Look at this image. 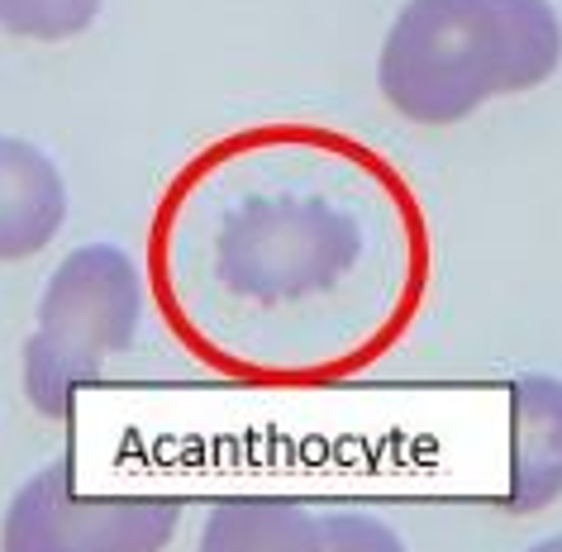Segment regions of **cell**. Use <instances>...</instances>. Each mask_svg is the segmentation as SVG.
<instances>
[{"mask_svg":"<svg viewBox=\"0 0 562 552\" xmlns=\"http://www.w3.org/2000/svg\"><path fill=\"white\" fill-rule=\"evenodd\" d=\"M429 229L386 158L311 124L244 129L181 167L153 215L148 295L224 376L329 381L415 319Z\"/></svg>","mask_w":562,"mask_h":552,"instance_id":"cell-1","label":"cell"},{"mask_svg":"<svg viewBox=\"0 0 562 552\" xmlns=\"http://www.w3.org/2000/svg\"><path fill=\"white\" fill-rule=\"evenodd\" d=\"M562 67L553 0H405L376 53V91L401 120L448 129Z\"/></svg>","mask_w":562,"mask_h":552,"instance_id":"cell-2","label":"cell"},{"mask_svg":"<svg viewBox=\"0 0 562 552\" xmlns=\"http://www.w3.org/2000/svg\"><path fill=\"white\" fill-rule=\"evenodd\" d=\"M148 277L130 248L91 238L53 267L34 305V334L24 338V401L53 424H72L87 381L130 352L144 324Z\"/></svg>","mask_w":562,"mask_h":552,"instance_id":"cell-3","label":"cell"},{"mask_svg":"<svg viewBox=\"0 0 562 552\" xmlns=\"http://www.w3.org/2000/svg\"><path fill=\"white\" fill-rule=\"evenodd\" d=\"M181 519V495H87L72 458H53L10 491L0 509V552H167Z\"/></svg>","mask_w":562,"mask_h":552,"instance_id":"cell-4","label":"cell"},{"mask_svg":"<svg viewBox=\"0 0 562 552\" xmlns=\"http://www.w3.org/2000/svg\"><path fill=\"white\" fill-rule=\"evenodd\" d=\"M510 486L505 515H543L562 495V376H510Z\"/></svg>","mask_w":562,"mask_h":552,"instance_id":"cell-5","label":"cell"},{"mask_svg":"<svg viewBox=\"0 0 562 552\" xmlns=\"http://www.w3.org/2000/svg\"><path fill=\"white\" fill-rule=\"evenodd\" d=\"M72 195L63 167L20 134H0V262H30L63 234Z\"/></svg>","mask_w":562,"mask_h":552,"instance_id":"cell-6","label":"cell"},{"mask_svg":"<svg viewBox=\"0 0 562 552\" xmlns=\"http://www.w3.org/2000/svg\"><path fill=\"white\" fill-rule=\"evenodd\" d=\"M195 552H325V538L296 495H224L210 505Z\"/></svg>","mask_w":562,"mask_h":552,"instance_id":"cell-7","label":"cell"},{"mask_svg":"<svg viewBox=\"0 0 562 552\" xmlns=\"http://www.w3.org/2000/svg\"><path fill=\"white\" fill-rule=\"evenodd\" d=\"M105 0H0V34L24 44H67L87 34Z\"/></svg>","mask_w":562,"mask_h":552,"instance_id":"cell-8","label":"cell"},{"mask_svg":"<svg viewBox=\"0 0 562 552\" xmlns=\"http://www.w3.org/2000/svg\"><path fill=\"white\" fill-rule=\"evenodd\" d=\"M319 538H325V552H411L386 519L362 515V509H329V515H319Z\"/></svg>","mask_w":562,"mask_h":552,"instance_id":"cell-9","label":"cell"},{"mask_svg":"<svg viewBox=\"0 0 562 552\" xmlns=\"http://www.w3.org/2000/svg\"><path fill=\"white\" fill-rule=\"evenodd\" d=\"M525 552H562V533H548V538H539V543H529Z\"/></svg>","mask_w":562,"mask_h":552,"instance_id":"cell-10","label":"cell"}]
</instances>
